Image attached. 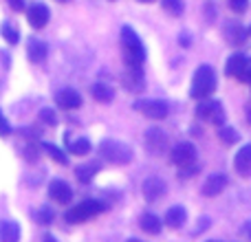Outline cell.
Returning a JSON list of instances; mask_svg holds the SVG:
<instances>
[{"mask_svg": "<svg viewBox=\"0 0 251 242\" xmlns=\"http://www.w3.org/2000/svg\"><path fill=\"white\" fill-rule=\"evenodd\" d=\"M216 71L209 64H203L196 69L194 77H192V88H190V97L192 99H207L214 95L216 91Z\"/></svg>", "mask_w": 251, "mask_h": 242, "instance_id": "6da1fadb", "label": "cell"}, {"mask_svg": "<svg viewBox=\"0 0 251 242\" xmlns=\"http://www.w3.org/2000/svg\"><path fill=\"white\" fill-rule=\"evenodd\" d=\"M122 44H124V57L128 69H141L143 60H146V48H143V42L139 40V35L130 26L122 29Z\"/></svg>", "mask_w": 251, "mask_h": 242, "instance_id": "7a4b0ae2", "label": "cell"}, {"mask_svg": "<svg viewBox=\"0 0 251 242\" xmlns=\"http://www.w3.org/2000/svg\"><path fill=\"white\" fill-rule=\"evenodd\" d=\"M100 154L113 165H126L132 161V147L115 139H104L100 143Z\"/></svg>", "mask_w": 251, "mask_h": 242, "instance_id": "3957f363", "label": "cell"}, {"mask_svg": "<svg viewBox=\"0 0 251 242\" xmlns=\"http://www.w3.org/2000/svg\"><path fill=\"white\" fill-rule=\"evenodd\" d=\"M104 209H106V205L100 203V200H93V198L82 200L79 205H73V207L64 214V220L71 222V225H79V222H86V220H91L93 216L101 214Z\"/></svg>", "mask_w": 251, "mask_h": 242, "instance_id": "277c9868", "label": "cell"}, {"mask_svg": "<svg viewBox=\"0 0 251 242\" xmlns=\"http://www.w3.org/2000/svg\"><path fill=\"white\" fill-rule=\"evenodd\" d=\"M196 115L203 121H209L214 125H223L225 123V108L218 99H205L196 106Z\"/></svg>", "mask_w": 251, "mask_h": 242, "instance_id": "5b68a950", "label": "cell"}, {"mask_svg": "<svg viewBox=\"0 0 251 242\" xmlns=\"http://www.w3.org/2000/svg\"><path fill=\"white\" fill-rule=\"evenodd\" d=\"M134 110H137V113H141L143 117L154 119V121L165 119V117H168V113H170L168 104H165V101H161V99H137V101H134Z\"/></svg>", "mask_w": 251, "mask_h": 242, "instance_id": "8992f818", "label": "cell"}, {"mask_svg": "<svg viewBox=\"0 0 251 242\" xmlns=\"http://www.w3.org/2000/svg\"><path fill=\"white\" fill-rule=\"evenodd\" d=\"M170 159H172V163L176 165V168H181V169L194 168V163H196V147L192 145V143L183 141V143H178V145H174Z\"/></svg>", "mask_w": 251, "mask_h": 242, "instance_id": "52a82bcc", "label": "cell"}, {"mask_svg": "<svg viewBox=\"0 0 251 242\" xmlns=\"http://www.w3.org/2000/svg\"><path fill=\"white\" fill-rule=\"evenodd\" d=\"M249 66H251V62L245 53H234L225 64V73L229 75V77H236V79L243 82L245 75H247V71H249Z\"/></svg>", "mask_w": 251, "mask_h": 242, "instance_id": "ba28073f", "label": "cell"}, {"mask_svg": "<svg viewBox=\"0 0 251 242\" xmlns=\"http://www.w3.org/2000/svg\"><path fill=\"white\" fill-rule=\"evenodd\" d=\"M49 196H51V200H55L57 205H69L71 200H73V187L66 181L55 178V181H51V185H49Z\"/></svg>", "mask_w": 251, "mask_h": 242, "instance_id": "9c48e42d", "label": "cell"}, {"mask_svg": "<svg viewBox=\"0 0 251 242\" xmlns=\"http://www.w3.org/2000/svg\"><path fill=\"white\" fill-rule=\"evenodd\" d=\"M141 192H143V198H146L148 203H154V200H159L161 196L165 194V183L161 181L159 176H150L143 181Z\"/></svg>", "mask_w": 251, "mask_h": 242, "instance_id": "30bf717a", "label": "cell"}, {"mask_svg": "<svg viewBox=\"0 0 251 242\" xmlns=\"http://www.w3.org/2000/svg\"><path fill=\"white\" fill-rule=\"evenodd\" d=\"M49 7L42 2H35L29 7V11H26V20H29V24L33 26V29H42V26H47L49 22Z\"/></svg>", "mask_w": 251, "mask_h": 242, "instance_id": "8fae6325", "label": "cell"}, {"mask_svg": "<svg viewBox=\"0 0 251 242\" xmlns=\"http://www.w3.org/2000/svg\"><path fill=\"white\" fill-rule=\"evenodd\" d=\"M234 169L240 176H251V143L243 145L234 156Z\"/></svg>", "mask_w": 251, "mask_h": 242, "instance_id": "7c38bea8", "label": "cell"}, {"mask_svg": "<svg viewBox=\"0 0 251 242\" xmlns=\"http://www.w3.org/2000/svg\"><path fill=\"white\" fill-rule=\"evenodd\" d=\"M146 145L152 154H161V152L168 147V137H165V132H161V130L150 128L146 132Z\"/></svg>", "mask_w": 251, "mask_h": 242, "instance_id": "4fadbf2b", "label": "cell"}, {"mask_svg": "<svg viewBox=\"0 0 251 242\" xmlns=\"http://www.w3.org/2000/svg\"><path fill=\"white\" fill-rule=\"evenodd\" d=\"M225 187H227V176L225 174H212V176L203 183L201 192H203V196H207V198H214V196H218Z\"/></svg>", "mask_w": 251, "mask_h": 242, "instance_id": "5bb4252c", "label": "cell"}, {"mask_svg": "<svg viewBox=\"0 0 251 242\" xmlns=\"http://www.w3.org/2000/svg\"><path fill=\"white\" fill-rule=\"evenodd\" d=\"M55 101H57V106H60V108L75 110V108H79V106H82V95H79L77 91H73V88H64V91L57 93Z\"/></svg>", "mask_w": 251, "mask_h": 242, "instance_id": "9a60e30c", "label": "cell"}, {"mask_svg": "<svg viewBox=\"0 0 251 242\" xmlns=\"http://www.w3.org/2000/svg\"><path fill=\"white\" fill-rule=\"evenodd\" d=\"M185 220H187V212H185V207H181V205H176V207H170L168 209V214H165V225L168 227H172V229H181L183 225H185Z\"/></svg>", "mask_w": 251, "mask_h": 242, "instance_id": "2e32d148", "label": "cell"}, {"mask_svg": "<svg viewBox=\"0 0 251 242\" xmlns=\"http://www.w3.org/2000/svg\"><path fill=\"white\" fill-rule=\"evenodd\" d=\"M47 44L40 42V40H29V47H26V55H29V62H33V64H42L44 60H47Z\"/></svg>", "mask_w": 251, "mask_h": 242, "instance_id": "e0dca14e", "label": "cell"}, {"mask_svg": "<svg viewBox=\"0 0 251 242\" xmlns=\"http://www.w3.org/2000/svg\"><path fill=\"white\" fill-rule=\"evenodd\" d=\"M20 240V227L13 220H0V242H18Z\"/></svg>", "mask_w": 251, "mask_h": 242, "instance_id": "ac0fdd59", "label": "cell"}, {"mask_svg": "<svg viewBox=\"0 0 251 242\" xmlns=\"http://www.w3.org/2000/svg\"><path fill=\"white\" fill-rule=\"evenodd\" d=\"M91 93H93V97H95L97 101H101V104H110V101L115 99V91L108 86V84L95 82L91 86Z\"/></svg>", "mask_w": 251, "mask_h": 242, "instance_id": "d6986e66", "label": "cell"}, {"mask_svg": "<svg viewBox=\"0 0 251 242\" xmlns=\"http://www.w3.org/2000/svg\"><path fill=\"white\" fill-rule=\"evenodd\" d=\"M124 86L130 88V91H141L143 88V73L141 69H128L124 75Z\"/></svg>", "mask_w": 251, "mask_h": 242, "instance_id": "ffe728a7", "label": "cell"}, {"mask_svg": "<svg viewBox=\"0 0 251 242\" xmlns=\"http://www.w3.org/2000/svg\"><path fill=\"white\" fill-rule=\"evenodd\" d=\"M139 227H141L146 234H159L161 227H163V222H161V218L156 216V214H143L141 220H139Z\"/></svg>", "mask_w": 251, "mask_h": 242, "instance_id": "44dd1931", "label": "cell"}, {"mask_svg": "<svg viewBox=\"0 0 251 242\" xmlns=\"http://www.w3.org/2000/svg\"><path fill=\"white\" fill-rule=\"evenodd\" d=\"M100 172V165L97 163H91V165H79L77 169H75V176H77L79 183H91L93 178H95V174Z\"/></svg>", "mask_w": 251, "mask_h": 242, "instance_id": "7402d4cb", "label": "cell"}, {"mask_svg": "<svg viewBox=\"0 0 251 242\" xmlns=\"http://www.w3.org/2000/svg\"><path fill=\"white\" fill-rule=\"evenodd\" d=\"M66 143H69V150L73 152V154H77V156H84V154H88V152L93 150V145H91L88 139H75V141L66 139Z\"/></svg>", "mask_w": 251, "mask_h": 242, "instance_id": "603a6c76", "label": "cell"}, {"mask_svg": "<svg viewBox=\"0 0 251 242\" xmlns=\"http://www.w3.org/2000/svg\"><path fill=\"white\" fill-rule=\"evenodd\" d=\"M42 147L49 152V156H51L55 163H60V165H66V163H69V156H66L57 145H53V143H42Z\"/></svg>", "mask_w": 251, "mask_h": 242, "instance_id": "cb8c5ba5", "label": "cell"}, {"mask_svg": "<svg viewBox=\"0 0 251 242\" xmlns=\"http://www.w3.org/2000/svg\"><path fill=\"white\" fill-rule=\"evenodd\" d=\"M0 35H2L9 44H18V40H20V33H18L16 26H11L9 22H2V26H0Z\"/></svg>", "mask_w": 251, "mask_h": 242, "instance_id": "d4e9b609", "label": "cell"}, {"mask_svg": "<svg viewBox=\"0 0 251 242\" xmlns=\"http://www.w3.org/2000/svg\"><path fill=\"white\" fill-rule=\"evenodd\" d=\"M218 139H221L225 145H231V143H236V141L240 139V134L236 132L234 128H229V125H223L221 132H218Z\"/></svg>", "mask_w": 251, "mask_h": 242, "instance_id": "484cf974", "label": "cell"}, {"mask_svg": "<svg viewBox=\"0 0 251 242\" xmlns=\"http://www.w3.org/2000/svg\"><path fill=\"white\" fill-rule=\"evenodd\" d=\"M161 4H163V9L168 13H172V16H181L183 9H185L183 0H161Z\"/></svg>", "mask_w": 251, "mask_h": 242, "instance_id": "4316f807", "label": "cell"}, {"mask_svg": "<svg viewBox=\"0 0 251 242\" xmlns=\"http://www.w3.org/2000/svg\"><path fill=\"white\" fill-rule=\"evenodd\" d=\"M53 218H55V214H53V209L51 207H40L38 212H35V220L40 222V225H51L53 222Z\"/></svg>", "mask_w": 251, "mask_h": 242, "instance_id": "83f0119b", "label": "cell"}, {"mask_svg": "<svg viewBox=\"0 0 251 242\" xmlns=\"http://www.w3.org/2000/svg\"><path fill=\"white\" fill-rule=\"evenodd\" d=\"M227 38L231 40V42H236V44H240L245 40V35H247V31L245 29H240V26H227Z\"/></svg>", "mask_w": 251, "mask_h": 242, "instance_id": "f1b7e54d", "label": "cell"}, {"mask_svg": "<svg viewBox=\"0 0 251 242\" xmlns=\"http://www.w3.org/2000/svg\"><path fill=\"white\" fill-rule=\"evenodd\" d=\"M40 119L44 121L47 125H57V115L53 108H42L40 110Z\"/></svg>", "mask_w": 251, "mask_h": 242, "instance_id": "f546056e", "label": "cell"}, {"mask_svg": "<svg viewBox=\"0 0 251 242\" xmlns=\"http://www.w3.org/2000/svg\"><path fill=\"white\" fill-rule=\"evenodd\" d=\"M22 156H25L26 161H38V156H40V152H38V145H26L25 147V152H22Z\"/></svg>", "mask_w": 251, "mask_h": 242, "instance_id": "4dcf8cb0", "label": "cell"}, {"mask_svg": "<svg viewBox=\"0 0 251 242\" xmlns=\"http://www.w3.org/2000/svg\"><path fill=\"white\" fill-rule=\"evenodd\" d=\"M229 7H231V11L243 13V11H247L249 0H229Z\"/></svg>", "mask_w": 251, "mask_h": 242, "instance_id": "1f68e13d", "label": "cell"}, {"mask_svg": "<svg viewBox=\"0 0 251 242\" xmlns=\"http://www.w3.org/2000/svg\"><path fill=\"white\" fill-rule=\"evenodd\" d=\"M11 134V125H9V121L4 119L2 110H0V137H9Z\"/></svg>", "mask_w": 251, "mask_h": 242, "instance_id": "d6a6232c", "label": "cell"}, {"mask_svg": "<svg viewBox=\"0 0 251 242\" xmlns=\"http://www.w3.org/2000/svg\"><path fill=\"white\" fill-rule=\"evenodd\" d=\"M9 4H11V9H16V11L25 9V0H9Z\"/></svg>", "mask_w": 251, "mask_h": 242, "instance_id": "836d02e7", "label": "cell"}, {"mask_svg": "<svg viewBox=\"0 0 251 242\" xmlns=\"http://www.w3.org/2000/svg\"><path fill=\"white\" fill-rule=\"evenodd\" d=\"M245 113H247V121H249V123H251V101H249V104H247V108H245Z\"/></svg>", "mask_w": 251, "mask_h": 242, "instance_id": "e575fe53", "label": "cell"}, {"mask_svg": "<svg viewBox=\"0 0 251 242\" xmlns=\"http://www.w3.org/2000/svg\"><path fill=\"white\" fill-rule=\"evenodd\" d=\"M243 82H247L249 86H251V66H249V71H247V75H245V79H243Z\"/></svg>", "mask_w": 251, "mask_h": 242, "instance_id": "d590c367", "label": "cell"}, {"mask_svg": "<svg viewBox=\"0 0 251 242\" xmlns=\"http://www.w3.org/2000/svg\"><path fill=\"white\" fill-rule=\"evenodd\" d=\"M42 242H57V240H55V238H53V236H47V238H44Z\"/></svg>", "mask_w": 251, "mask_h": 242, "instance_id": "8d00e7d4", "label": "cell"}, {"mask_svg": "<svg viewBox=\"0 0 251 242\" xmlns=\"http://www.w3.org/2000/svg\"><path fill=\"white\" fill-rule=\"evenodd\" d=\"M126 242H143V240H137V238H128Z\"/></svg>", "mask_w": 251, "mask_h": 242, "instance_id": "74e56055", "label": "cell"}, {"mask_svg": "<svg viewBox=\"0 0 251 242\" xmlns=\"http://www.w3.org/2000/svg\"><path fill=\"white\" fill-rule=\"evenodd\" d=\"M139 2H154V0H139Z\"/></svg>", "mask_w": 251, "mask_h": 242, "instance_id": "f35d334b", "label": "cell"}, {"mask_svg": "<svg viewBox=\"0 0 251 242\" xmlns=\"http://www.w3.org/2000/svg\"><path fill=\"white\" fill-rule=\"evenodd\" d=\"M57 2H69V0H57Z\"/></svg>", "mask_w": 251, "mask_h": 242, "instance_id": "ab89813d", "label": "cell"}, {"mask_svg": "<svg viewBox=\"0 0 251 242\" xmlns=\"http://www.w3.org/2000/svg\"><path fill=\"white\" fill-rule=\"evenodd\" d=\"M207 242H221V240H207Z\"/></svg>", "mask_w": 251, "mask_h": 242, "instance_id": "60d3db41", "label": "cell"}, {"mask_svg": "<svg viewBox=\"0 0 251 242\" xmlns=\"http://www.w3.org/2000/svg\"><path fill=\"white\" fill-rule=\"evenodd\" d=\"M249 33H251V26H249Z\"/></svg>", "mask_w": 251, "mask_h": 242, "instance_id": "b9f144b4", "label": "cell"}]
</instances>
